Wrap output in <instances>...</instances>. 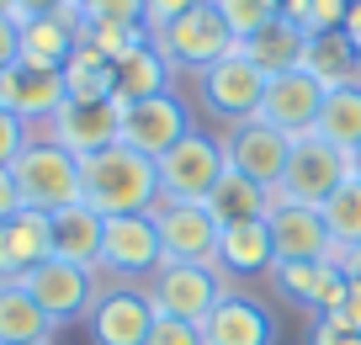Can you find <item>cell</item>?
<instances>
[{"instance_id":"7","label":"cell","mask_w":361,"mask_h":345,"mask_svg":"<svg viewBox=\"0 0 361 345\" xmlns=\"http://www.w3.org/2000/svg\"><path fill=\"white\" fill-rule=\"evenodd\" d=\"M350 181V155L335 144H324L319 133L293 138V159H287V176L276 186L282 202H298V207H324L340 186Z\"/></svg>"},{"instance_id":"13","label":"cell","mask_w":361,"mask_h":345,"mask_svg":"<svg viewBox=\"0 0 361 345\" xmlns=\"http://www.w3.org/2000/svg\"><path fill=\"white\" fill-rule=\"evenodd\" d=\"M218 144H224L228 170H239V176L260 181V186H271V191L282 186L287 159H293V138H287L282 128H271V123H260V117H250V123L218 133Z\"/></svg>"},{"instance_id":"14","label":"cell","mask_w":361,"mask_h":345,"mask_svg":"<svg viewBox=\"0 0 361 345\" xmlns=\"http://www.w3.org/2000/svg\"><path fill=\"white\" fill-rule=\"evenodd\" d=\"M192 128L197 123H192V111H186V101H180V90H165V96L123 107V144L149 155V159H159L170 144H180Z\"/></svg>"},{"instance_id":"32","label":"cell","mask_w":361,"mask_h":345,"mask_svg":"<svg viewBox=\"0 0 361 345\" xmlns=\"http://www.w3.org/2000/svg\"><path fill=\"white\" fill-rule=\"evenodd\" d=\"M213 6H218V16H224V27L234 32V43L255 37L260 27H271L282 16V0H213Z\"/></svg>"},{"instance_id":"5","label":"cell","mask_w":361,"mask_h":345,"mask_svg":"<svg viewBox=\"0 0 361 345\" xmlns=\"http://www.w3.org/2000/svg\"><path fill=\"white\" fill-rule=\"evenodd\" d=\"M154 319H159V308L144 282H106L102 277V292H96V303L85 313V334H90V345H144Z\"/></svg>"},{"instance_id":"30","label":"cell","mask_w":361,"mask_h":345,"mask_svg":"<svg viewBox=\"0 0 361 345\" xmlns=\"http://www.w3.org/2000/svg\"><path fill=\"white\" fill-rule=\"evenodd\" d=\"M112 90H117V64L80 43L64 64V101H112Z\"/></svg>"},{"instance_id":"9","label":"cell","mask_w":361,"mask_h":345,"mask_svg":"<svg viewBox=\"0 0 361 345\" xmlns=\"http://www.w3.org/2000/svg\"><path fill=\"white\" fill-rule=\"evenodd\" d=\"M144 287H149V298H154L159 319L202 324L207 313H213V303L228 292V282H224L218 266H180V260H165Z\"/></svg>"},{"instance_id":"27","label":"cell","mask_w":361,"mask_h":345,"mask_svg":"<svg viewBox=\"0 0 361 345\" xmlns=\"http://www.w3.org/2000/svg\"><path fill=\"white\" fill-rule=\"evenodd\" d=\"M165 90H176V69L159 59L154 43H138L128 59H117V90L112 96L123 101V107L149 101V96H165Z\"/></svg>"},{"instance_id":"19","label":"cell","mask_w":361,"mask_h":345,"mask_svg":"<svg viewBox=\"0 0 361 345\" xmlns=\"http://www.w3.org/2000/svg\"><path fill=\"white\" fill-rule=\"evenodd\" d=\"M218 271L224 282H260L271 277L276 266V245H271V218H255V223H228L224 234H218Z\"/></svg>"},{"instance_id":"15","label":"cell","mask_w":361,"mask_h":345,"mask_svg":"<svg viewBox=\"0 0 361 345\" xmlns=\"http://www.w3.org/2000/svg\"><path fill=\"white\" fill-rule=\"evenodd\" d=\"M271 287H276L282 303L303 308L308 319L335 313V303L345 298V277H340L335 260H276L271 266Z\"/></svg>"},{"instance_id":"34","label":"cell","mask_w":361,"mask_h":345,"mask_svg":"<svg viewBox=\"0 0 361 345\" xmlns=\"http://www.w3.org/2000/svg\"><path fill=\"white\" fill-rule=\"evenodd\" d=\"M80 43L117 64V59H128L138 43H149V32L144 27H117V22H80Z\"/></svg>"},{"instance_id":"6","label":"cell","mask_w":361,"mask_h":345,"mask_svg":"<svg viewBox=\"0 0 361 345\" xmlns=\"http://www.w3.org/2000/svg\"><path fill=\"white\" fill-rule=\"evenodd\" d=\"M224 165H228V159H224L218 133L192 128L180 144H170L165 155L154 159V170H159V197H170V202H207V191L218 186Z\"/></svg>"},{"instance_id":"18","label":"cell","mask_w":361,"mask_h":345,"mask_svg":"<svg viewBox=\"0 0 361 345\" xmlns=\"http://www.w3.org/2000/svg\"><path fill=\"white\" fill-rule=\"evenodd\" d=\"M54 255V218L22 207L16 218L0 223V282H27L43 260Z\"/></svg>"},{"instance_id":"16","label":"cell","mask_w":361,"mask_h":345,"mask_svg":"<svg viewBox=\"0 0 361 345\" xmlns=\"http://www.w3.org/2000/svg\"><path fill=\"white\" fill-rule=\"evenodd\" d=\"M319 107H324V90L303 75V69H287V75H271L266 80V96H260V123L282 128L287 138H303L314 133L319 123Z\"/></svg>"},{"instance_id":"29","label":"cell","mask_w":361,"mask_h":345,"mask_svg":"<svg viewBox=\"0 0 361 345\" xmlns=\"http://www.w3.org/2000/svg\"><path fill=\"white\" fill-rule=\"evenodd\" d=\"M314 133L324 138V144L356 155L361 149V80L356 85H340V90H324V107H319Z\"/></svg>"},{"instance_id":"17","label":"cell","mask_w":361,"mask_h":345,"mask_svg":"<svg viewBox=\"0 0 361 345\" xmlns=\"http://www.w3.org/2000/svg\"><path fill=\"white\" fill-rule=\"evenodd\" d=\"M202 345H276V324H271L266 303L228 287L202 319Z\"/></svg>"},{"instance_id":"39","label":"cell","mask_w":361,"mask_h":345,"mask_svg":"<svg viewBox=\"0 0 361 345\" xmlns=\"http://www.w3.org/2000/svg\"><path fill=\"white\" fill-rule=\"evenodd\" d=\"M308 345H361V334L340 329L335 319H314V324H308Z\"/></svg>"},{"instance_id":"43","label":"cell","mask_w":361,"mask_h":345,"mask_svg":"<svg viewBox=\"0 0 361 345\" xmlns=\"http://www.w3.org/2000/svg\"><path fill=\"white\" fill-rule=\"evenodd\" d=\"M16 64V16H0V75Z\"/></svg>"},{"instance_id":"4","label":"cell","mask_w":361,"mask_h":345,"mask_svg":"<svg viewBox=\"0 0 361 345\" xmlns=\"http://www.w3.org/2000/svg\"><path fill=\"white\" fill-rule=\"evenodd\" d=\"M16 191H22V207L32 212H59L80 202V159L69 149H59L54 138H27V149L11 165Z\"/></svg>"},{"instance_id":"31","label":"cell","mask_w":361,"mask_h":345,"mask_svg":"<svg viewBox=\"0 0 361 345\" xmlns=\"http://www.w3.org/2000/svg\"><path fill=\"white\" fill-rule=\"evenodd\" d=\"M319 212H324V229H329V239H335V250L361 245V181H345Z\"/></svg>"},{"instance_id":"3","label":"cell","mask_w":361,"mask_h":345,"mask_svg":"<svg viewBox=\"0 0 361 345\" xmlns=\"http://www.w3.org/2000/svg\"><path fill=\"white\" fill-rule=\"evenodd\" d=\"M149 43L159 48V59H165L170 69H176V80H192L202 75L207 64H218L224 54H234V32L224 27V16H218L213 0H202V6H192L186 16H176L170 27H159Z\"/></svg>"},{"instance_id":"42","label":"cell","mask_w":361,"mask_h":345,"mask_svg":"<svg viewBox=\"0 0 361 345\" xmlns=\"http://www.w3.org/2000/svg\"><path fill=\"white\" fill-rule=\"evenodd\" d=\"M16 212H22V191H16V176H11V170H0V223L16 218Z\"/></svg>"},{"instance_id":"37","label":"cell","mask_w":361,"mask_h":345,"mask_svg":"<svg viewBox=\"0 0 361 345\" xmlns=\"http://www.w3.org/2000/svg\"><path fill=\"white\" fill-rule=\"evenodd\" d=\"M144 345H202V324H186V319H154Z\"/></svg>"},{"instance_id":"2","label":"cell","mask_w":361,"mask_h":345,"mask_svg":"<svg viewBox=\"0 0 361 345\" xmlns=\"http://www.w3.org/2000/svg\"><path fill=\"white\" fill-rule=\"evenodd\" d=\"M192 96H197V111H202L207 123H213L218 133H228V128L250 123L260 111L266 75L245 59V48H234V54H224L218 64H207L202 75H192Z\"/></svg>"},{"instance_id":"21","label":"cell","mask_w":361,"mask_h":345,"mask_svg":"<svg viewBox=\"0 0 361 345\" xmlns=\"http://www.w3.org/2000/svg\"><path fill=\"white\" fill-rule=\"evenodd\" d=\"M271 245H276V260H335V239L324 229V212L298 207V202H276Z\"/></svg>"},{"instance_id":"48","label":"cell","mask_w":361,"mask_h":345,"mask_svg":"<svg viewBox=\"0 0 361 345\" xmlns=\"http://www.w3.org/2000/svg\"><path fill=\"white\" fill-rule=\"evenodd\" d=\"M85 6H90V0H75V16H80V11H85Z\"/></svg>"},{"instance_id":"12","label":"cell","mask_w":361,"mask_h":345,"mask_svg":"<svg viewBox=\"0 0 361 345\" xmlns=\"http://www.w3.org/2000/svg\"><path fill=\"white\" fill-rule=\"evenodd\" d=\"M22 287L32 292L37 308L64 329V324H85L90 303H96V292H102V271H85V266H69V260L48 255Z\"/></svg>"},{"instance_id":"1","label":"cell","mask_w":361,"mask_h":345,"mask_svg":"<svg viewBox=\"0 0 361 345\" xmlns=\"http://www.w3.org/2000/svg\"><path fill=\"white\" fill-rule=\"evenodd\" d=\"M80 202L96 207L102 218H128V212H149L159 202V170L149 155L128 144H112L102 155L80 159Z\"/></svg>"},{"instance_id":"10","label":"cell","mask_w":361,"mask_h":345,"mask_svg":"<svg viewBox=\"0 0 361 345\" xmlns=\"http://www.w3.org/2000/svg\"><path fill=\"white\" fill-rule=\"evenodd\" d=\"M165 266V245L149 212H128V218H106L102 234V277L106 282H149Z\"/></svg>"},{"instance_id":"46","label":"cell","mask_w":361,"mask_h":345,"mask_svg":"<svg viewBox=\"0 0 361 345\" xmlns=\"http://www.w3.org/2000/svg\"><path fill=\"white\" fill-rule=\"evenodd\" d=\"M350 181H361V149L350 155Z\"/></svg>"},{"instance_id":"40","label":"cell","mask_w":361,"mask_h":345,"mask_svg":"<svg viewBox=\"0 0 361 345\" xmlns=\"http://www.w3.org/2000/svg\"><path fill=\"white\" fill-rule=\"evenodd\" d=\"M324 319H335L340 329H356L361 334V287H345V298H340L335 313H324Z\"/></svg>"},{"instance_id":"45","label":"cell","mask_w":361,"mask_h":345,"mask_svg":"<svg viewBox=\"0 0 361 345\" xmlns=\"http://www.w3.org/2000/svg\"><path fill=\"white\" fill-rule=\"evenodd\" d=\"M345 37H350V48L361 54V0L350 6V16H345Z\"/></svg>"},{"instance_id":"26","label":"cell","mask_w":361,"mask_h":345,"mask_svg":"<svg viewBox=\"0 0 361 345\" xmlns=\"http://www.w3.org/2000/svg\"><path fill=\"white\" fill-rule=\"evenodd\" d=\"M59 324L37 308L22 282H0V345H54Z\"/></svg>"},{"instance_id":"25","label":"cell","mask_w":361,"mask_h":345,"mask_svg":"<svg viewBox=\"0 0 361 345\" xmlns=\"http://www.w3.org/2000/svg\"><path fill=\"white\" fill-rule=\"evenodd\" d=\"M298 69H303L319 90H340V85H356L361 80V54L350 48L345 27H340V32H308Z\"/></svg>"},{"instance_id":"28","label":"cell","mask_w":361,"mask_h":345,"mask_svg":"<svg viewBox=\"0 0 361 345\" xmlns=\"http://www.w3.org/2000/svg\"><path fill=\"white\" fill-rule=\"evenodd\" d=\"M303 43H308V32L298 22H287V16H276L271 27H260L255 37H245V59L260 69V75H287V69H298V59H303Z\"/></svg>"},{"instance_id":"41","label":"cell","mask_w":361,"mask_h":345,"mask_svg":"<svg viewBox=\"0 0 361 345\" xmlns=\"http://www.w3.org/2000/svg\"><path fill=\"white\" fill-rule=\"evenodd\" d=\"M75 11V0H16V22H27V16H64Z\"/></svg>"},{"instance_id":"22","label":"cell","mask_w":361,"mask_h":345,"mask_svg":"<svg viewBox=\"0 0 361 345\" xmlns=\"http://www.w3.org/2000/svg\"><path fill=\"white\" fill-rule=\"evenodd\" d=\"M80 48V16H27L16 22V64H32V69H59L64 75L69 54Z\"/></svg>"},{"instance_id":"35","label":"cell","mask_w":361,"mask_h":345,"mask_svg":"<svg viewBox=\"0 0 361 345\" xmlns=\"http://www.w3.org/2000/svg\"><path fill=\"white\" fill-rule=\"evenodd\" d=\"M80 22H117V27H144V0H90Z\"/></svg>"},{"instance_id":"8","label":"cell","mask_w":361,"mask_h":345,"mask_svg":"<svg viewBox=\"0 0 361 345\" xmlns=\"http://www.w3.org/2000/svg\"><path fill=\"white\" fill-rule=\"evenodd\" d=\"M37 138H54L59 149H69L75 159L102 155V149L123 144V101H64L43 128H32Z\"/></svg>"},{"instance_id":"47","label":"cell","mask_w":361,"mask_h":345,"mask_svg":"<svg viewBox=\"0 0 361 345\" xmlns=\"http://www.w3.org/2000/svg\"><path fill=\"white\" fill-rule=\"evenodd\" d=\"M0 16H16V0H0Z\"/></svg>"},{"instance_id":"33","label":"cell","mask_w":361,"mask_h":345,"mask_svg":"<svg viewBox=\"0 0 361 345\" xmlns=\"http://www.w3.org/2000/svg\"><path fill=\"white\" fill-rule=\"evenodd\" d=\"M356 0H282V16L298 22L303 32H340Z\"/></svg>"},{"instance_id":"11","label":"cell","mask_w":361,"mask_h":345,"mask_svg":"<svg viewBox=\"0 0 361 345\" xmlns=\"http://www.w3.org/2000/svg\"><path fill=\"white\" fill-rule=\"evenodd\" d=\"M159 229V245H165V260H180V266H213L218 260V218L202 207V202H170L159 197L149 207Z\"/></svg>"},{"instance_id":"24","label":"cell","mask_w":361,"mask_h":345,"mask_svg":"<svg viewBox=\"0 0 361 345\" xmlns=\"http://www.w3.org/2000/svg\"><path fill=\"white\" fill-rule=\"evenodd\" d=\"M276 202H282V197H276L271 186H260V181H250V176H239V170L224 165V176H218V186L207 191L202 207L218 218V229H228V223L271 218V212H276Z\"/></svg>"},{"instance_id":"36","label":"cell","mask_w":361,"mask_h":345,"mask_svg":"<svg viewBox=\"0 0 361 345\" xmlns=\"http://www.w3.org/2000/svg\"><path fill=\"white\" fill-rule=\"evenodd\" d=\"M27 138H32V128H27L16 111L0 107V170H11V165H16V155L27 149Z\"/></svg>"},{"instance_id":"23","label":"cell","mask_w":361,"mask_h":345,"mask_svg":"<svg viewBox=\"0 0 361 345\" xmlns=\"http://www.w3.org/2000/svg\"><path fill=\"white\" fill-rule=\"evenodd\" d=\"M54 218V255L69 260V266H85V271H102V234H106V218L85 202L75 207H59L48 212Z\"/></svg>"},{"instance_id":"38","label":"cell","mask_w":361,"mask_h":345,"mask_svg":"<svg viewBox=\"0 0 361 345\" xmlns=\"http://www.w3.org/2000/svg\"><path fill=\"white\" fill-rule=\"evenodd\" d=\"M192 6H202V0H144V32L154 37L159 27H170L176 16H186Z\"/></svg>"},{"instance_id":"44","label":"cell","mask_w":361,"mask_h":345,"mask_svg":"<svg viewBox=\"0 0 361 345\" xmlns=\"http://www.w3.org/2000/svg\"><path fill=\"white\" fill-rule=\"evenodd\" d=\"M335 266H340V277H345V287H361V245L335 250Z\"/></svg>"},{"instance_id":"20","label":"cell","mask_w":361,"mask_h":345,"mask_svg":"<svg viewBox=\"0 0 361 345\" xmlns=\"http://www.w3.org/2000/svg\"><path fill=\"white\" fill-rule=\"evenodd\" d=\"M0 107L16 111L27 128H43L59 107H64V75L59 69H32V64H11L0 75Z\"/></svg>"}]
</instances>
